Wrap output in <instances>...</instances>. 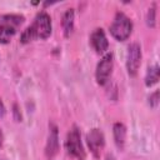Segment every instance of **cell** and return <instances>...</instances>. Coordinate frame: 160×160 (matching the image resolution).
Here are the masks:
<instances>
[{
    "label": "cell",
    "instance_id": "8",
    "mask_svg": "<svg viewBox=\"0 0 160 160\" xmlns=\"http://www.w3.org/2000/svg\"><path fill=\"white\" fill-rule=\"evenodd\" d=\"M59 130L58 126L54 122L49 124V132H48V139H46V144H45V156L51 160L56 156V154L59 152Z\"/></svg>",
    "mask_w": 160,
    "mask_h": 160
},
{
    "label": "cell",
    "instance_id": "16",
    "mask_svg": "<svg viewBox=\"0 0 160 160\" xmlns=\"http://www.w3.org/2000/svg\"><path fill=\"white\" fill-rule=\"evenodd\" d=\"M5 114H6V108H5L4 102H2V100L0 99V118H4Z\"/></svg>",
    "mask_w": 160,
    "mask_h": 160
},
{
    "label": "cell",
    "instance_id": "2",
    "mask_svg": "<svg viewBox=\"0 0 160 160\" xmlns=\"http://www.w3.org/2000/svg\"><path fill=\"white\" fill-rule=\"evenodd\" d=\"M25 18L19 14H6L0 16V44L5 45L10 42L16 34L18 28L24 22Z\"/></svg>",
    "mask_w": 160,
    "mask_h": 160
},
{
    "label": "cell",
    "instance_id": "15",
    "mask_svg": "<svg viewBox=\"0 0 160 160\" xmlns=\"http://www.w3.org/2000/svg\"><path fill=\"white\" fill-rule=\"evenodd\" d=\"M12 115H14V119L16 121H21V112H20V109H19L18 104L12 105Z\"/></svg>",
    "mask_w": 160,
    "mask_h": 160
},
{
    "label": "cell",
    "instance_id": "13",
    "mask_svg": "<svg viewBox=\"0 0 160 160\" xmlns=\"http://www.w3.org/2000/svg\"><path fill=\"white\" fill-rule=\"evenodd\" d=\"M146 24L149 28H155L156 25V4L152 2L146 12Z\"/></svg>",
    "mask_w": 160,
    "mask_h": 160
},
{
    "label": "cell",
    "instance_id": "17",
    "mask_svg": "<svg viewBox=\"0 0 160 160\" xmlns=\"http://www.w3.org/2000/svg\"><path fill=\"white\" fill-rule=\"evenodd\" d=\"M4 145V134H2V130L0 129V148Z\"/></svg>",
    "mask_w": 160,
    "mask_h": 160
},
{
    "label": "cell",
    "instance_id": "10",
    "mask_svg": "<svg viewBox=\"0 0 160 160\" xmlns=\"http://www.w3.org/2000/svg\"><path fill=\"white\" fill-rule=\"evenodd\" d=\"M112 136L116 148L119 150H124L126 141V128L122 122H115L112 125Z\"/></svg>",
    "mask_w": 160,
    "mask_h": 160
},
{
    "label": "cell",
    "instance_id": "3",
    "mask_svg": "<svg viewBox=\"0 0 160 160\" xmlns=\"http://www.w3.org/2000/svg\"><path fill=\"white\" fill-rule=\"evenodd\" d=\"M65 150H66L68 155H70L71 158H74L76 160H85V158H86V152H85L84 145L81 142L80 129L75 124L70 128V130L66 134Z\"/></svg>",
    "mask_w": 160,
    "mask_h": 160
},
{
    "label": "cell",
    "instance_id": "14",
    "mask_svg": "<svg viewBox=\"0 0 160 160\" xmlns=\"http://www.w3.org/2000/svg\"><path fill=\"white\" fill-rule=\"evenodd\" d=\"M149 104L151 108H156L159 104V90H155L152 94L149 96Z\"/></svg>",
    "mask_w": 160,
    "mask_h": 160
},
{
    "label": "cell",
    "instance_id": "6",
    "mask_svg": "<svg viewBox=\"0 0 160 160\" xmlns=\"http://www.w3.org/2000/svg\"><path fill=\"white\" fill-rule=\"evenodd\" d=\"M141 46L138 42H132L128 48L126 54V70L130 78H135L138 75V71L141 65Z\"/></svg>",
    "mask_w": 160,
    "mask_h": 160
},
{
    "label": "cell",
    "instance_id": "9",
    "mask_svg": "<svg viewBox=\"0 0 160 160\" xmlns=\"http://www.w3.org/2000/svg\"><path fill=\"white\" fill-rule=\"evenodd\" d=\"M90 45L98 54H104L109 48V41L105 31L101 28L95 29L90 35Z\"/></svg>",
    "mask_w": 160,
    "mask_h": 160
},
{
    "label": "cell",
    "instance_id": "5",
    "mask_svg": "<svg viewBox=\"0 0 160 160\" xmlns=\"http://www.w3.org/2000/svg\"><path fill=\"white\" fill-rule=\"evenodd\" d=\"M112 69H114V56L111 52H106L98 62L96 70H95V79L100 86H104L108 84V81L111 78Z\"/></svg>",
    "mask_w": 160,
    "mask_h": 160
},
{
    "label": "cell",
    "instance_id": "4",
    "mask_svg": "<svg viewBox=\"0 0 160 160\" xmlns=\"http://www.w3.org/2000/svg\"><path fill=\"white\" fill-rule=\"evenodd\" d=\"M132 32V21L124 12L118 11L110 25V34L118 41H125Z\"/></svg>",
    "mask_w": 160,
    "mask_h": 160
},
{
    "label": "cell",
    "instance_id": "11",
    "mask_svg": "<svg viewBox=\"0 0 160 160\" xmlns=\"http://www.w3.org/2000/svg\"><path fill=\"white\" fill-rule=\"evenodd\" d=\"M74 9H68L61 18V26H62V32L65 38H70V35L74 31Z\"/></svg>",
    "mask_w": 160,
    "mask_h": 160
},
{
    "label": "cell",
    "instance_id": "18",
    "mask_svg": "<svg viewBox=\"0 0 160 160\" xmlns=\"http://www.w3.org/2000/svg\"><path fill=\"white\" fill-rule=\"evenodd\" d=\"M105 160H116V159H115V156L112 154H108L106 158H105Z\"/></svg>",
    "mask_w": 160,
    "mask_h": 160
},
{
    "label": "cell",
    "instance_id": "7",
    "mask_svg": "<svg viewBox=\"0 0 160 160\" xmlns=\"http://www.w3.org/2000/svg\"><path fill=\"white\" fill-rule=\"evenodd\" d=\"M86 144H88V148H89L90 152L92 154V156L95 159H98L101 154V150L105 146V136H104L102 131L96 128L91 129L86 134Z\"/></svg>",
    "mask_w": 160,
    "mask_h": 160
},
{
    "label": "cell",
    "instance_id": "1",
    "mask_svg": "<svg viewBox=\"0 0 160 160\" xmlns=\"http://www.w3.org/2000/svg\"><path fill=\"white\" fill-rule=\"evenodd\" d=\"M52 32L51 18L46 11H40L36 14L31 25H29L20 35L21 44H29L34 40H45Z\"/></svg>",
    "mask_w": 160,
    "mask_h": 160
},
{
    "label": "cell",
    "instance_id": "12",
    "mask_svg": "<svg viewBox=\"0 0 160 160\" xmlns=\"http://www.w3.org/2000/svg\"><path fill=\"white\" fill-rule=\"evenodd\" d=\"M159 78H160V69H159V65L155 64L152 66H149L148 70H146V74H145V85L148 88L155 85L158 81H159Z\"/></svg>",
    "mask_w": 160,
    "mask_h": 160
}]
</instances>
